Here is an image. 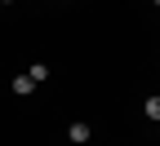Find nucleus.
Listing matches in <instances>:
<instances>
[{
  "instance_id": "nucleus-1",
  "label": "nucleus",
  "mask_w": 160,
  "mask_h": 146,
  "mask_svg": "<svg viewBox=\"0 0 160 146\" xmlns=\"http://www.w3.org/2000/svg\"><path fill=\"white\" fill-rule=\"evenodd\" d=\"M67 133H71V142L80 146V142H89V124H71V129H67Z\"/></svg>"
},
{
  "instance_id": "nucleus-2",
  "label": "nucleus",
  "mask_w": 160,
  "mask_h": 146,
  "mask_svg": "<svg viewBox=\"0 0 160 146\" xmlns=\"http://www.w3.org/2000/svg\"><path fill=\"white\" fill-rule=\"evenodd\" d=\"M31 89H36L31 75H18V80H13V93H31Z\"/></svg>"
},
{
  "instance_id": "nucleus-3",
  "label": "nucleus",
  "mask_w": 160,
  "mask_h": 146,
  "mask_svg": "<svg viewBox=\"0 0 160 146\" xmlns=\"http://www.w3.org/2000/svg\"><path fill=\"white\" fill-rule=\"evenodd\" d=\"M142 111H147L151 120H160V97H147V106H142Z\"/></svg>"
}]
</instances>
